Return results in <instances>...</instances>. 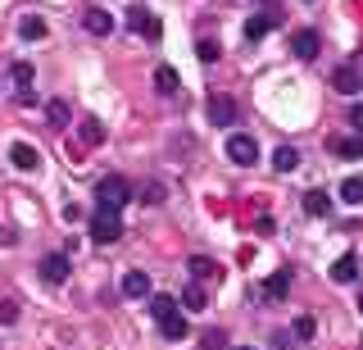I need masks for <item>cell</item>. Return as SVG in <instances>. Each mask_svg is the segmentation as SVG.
Wrapping results in <instances>:
<instances>
[{
  "label": "cell",
  "mask_w": 363,
  "mask_h": 350,
  "mask_svg": "<svg viewBox=\"0 0 363 350\" xmlns=\"http://www.w3.org/2000/svg\"><path fill=\"white\" fill-rule=\"evenodd\" d=\"M150 314H155L164 341H182V337H191L186 332V310L177 305V296H150Z\"/></svg>",
  "instance_id": "cell-1"
},
{
  "label": "cell",
  "mask_w": 363,
  "mask_h": 350,
  "mask_svg": "<svg viewBox=\"0 0 363 350\" xmlns=\"http://www.w3.org/2000/svg\"><path fill=\"white\" fill-rule=\"evenodd\" d=\"M118 236H123V219H118V209L100 205L96 214H91V241H96V246H113Z\"/></svg>",
  "instance_id": "cell-2"
},
{
  "label": "cell",
  "mask_w": 363,
  "mask_h": 350,
  "mask_svg": "<svg viewBox=\"0 0 363 350\" xmlns=\"http://www.w3.org/2000/svg\"><path fill=\"white\" fill-rule=\"evenodd\" d=\"M132 196H136V191L128 187V177H118V173H109V177H100V182H96V200H100V205H109V209H123Z\"/></svg>",
  "instance_id": "cell-3"
},
{
  "label": "cell",
  "mask_w": 363,
  "mask_h": 350,
  "mask_svg": "<svg viewBox=\"0 0 363 350\" xmlns=\"http://www.w3.org/2000/svg\"><path fill=\"white\" fill-rule=\"evenodd\" d=\"M227 160L241 164V168H255L259 164V141L250 137V132H232V137H227Z\"/></svg>",
  "instance_id": "cell-4"
},
{
  "label": "cell",
  "mask_w": 363,
  "mask_h": 350,
  "mask_svg": "<svg viewBox=\"0 0 363 350\" xmlns=\"http://www.w3.org/2000/svg\"><path fill=\"white\" fill-rule=\"evenodd\" d=\"M236 114H241V109H236V100L232 96H209V119H213V128H232L236 123Z\"/></svg>",
  "instance_id": "cell-5"
},
{
  "label": "cell",
  "mask_w": 363,
  "mask_h": 350,
  "mask_svg": "<svg viewBox=\"0 0 363 350\" xmlns=\"http://www.w3.org/2000/svg\"><path fill=\"white\" fill-rule=\"evenodd\" d=\"M9 164H14L18 173H37V168H41V155H37V146H28V141H14V146H9Z\"/></svg>",
  "instance_id": "cell-6"
},
{
  "label": "cell",
  "mask_w": 363,
  "mask_h": 350,
  "mask_svg": "<svg viewBox=\"0 0 363 350\" xmlns=\"http://www.w3.org/2000/svg\"><path fill=\"white\" fill-rule=\"evenodd\" d=\"M128 28H132V32H145L150 41H159V32H164V28H159V18H155L145 5H132V9H128Z\"/></svg>",
  "instance_id": "cell-7"
},
{
  "label": "cell",
  "mask_w": 363,
  "mask_h": 350,
  "mask_svg": "<svg viewBox=\"0 0 363 350\" xmlns=\"http://www.w3.org/2000/svg\"><path fill=\"white\" fill-rule=\"evenodd\" d=\"M291 50H295V60H304V64H309V60H318L323 41H318V32H313V28H300V32L291 37Z\"/></svg>",
  "instance_id": "cell-8"
},
{
  "label": "cell",
  "mask_w": 363,
  "mask_h": 350,
  "mask_svg": "<svg viewBox=\"0 0 363 350\" xmlns=\"http://www.w3.org/2000/svg\"><path fill=\"white\" fill-rule=\"evenodd\" d=\"M332 87H336L340 96H359L363 92V73L354 69V64H340V69L332 73Z\"/></svg>",
  "instance_id": "cell-9"
},
{
  "label": "cell",
  "mask_w": 363,
  "mask_h": 350,
  "mask_svg": "<svg viewBox=\"0 0 363 350\" xmlns=\"http://www.w3.org/2000/svg\"><path fill=\"white\" fill-rule=\"evenodd\" d=\"M41 282H50V287H64V282H68V255H60V251L45 255V259H41Z\"/></svg>",
  "instance_id": "cell-10"
},
{
  "label": "cell",
  "mask_w": 363,
  "mask_h": 350,
  "mask_svg": "<svg viewBox=\"0 0 363 350\" xmlns=\"http://www.w3.org/2000/svg\"><path fill=\"white\" fill-rule=\"evenodd\" d=\"M123 296H128V300H145V296H150V278H145L141 268L123 273Z\"/></svg>",
  "instance_id": "cell-11"
},
{
  "label": "cell",
  "mask_w": 363,
  "mask_h": 350,
  "mask_svg": "<svg viewBox=\"0 0 363 350\" xmlns=\"http://www.w3.org/2000/svg\"><path fill=\"white\" fill-rule=\"evenodd\" d=\"M82 28L91 32V37H109V32H113L109 9H86V14H82Z\"/></svg>",
  "instance_id": "cell-12"
},
{
  "label": "cell",
  "mask_w": 363,
  "mask_h": 350,
  "mask_svg": "<svg viewBox=\"0 0 363 350\" xmlns=\"http://www.w3.org/2000/svg\"><path fill=\"white\" fill-rule=\"evenodd\" d=\"M186 268H191V278H196V282H209V278L218 282V278H223V268L213 264L209 255H191V259H186Z\"/></svg>",
  "instance_id": "cell-13"
},
{
  "label": "cell",
  "mask_w": 363,
  "mask_h": 350,
  "mask_svg": "<svg viewBox=\"0 0 363 350\" xmlns=\"http://www.w3.org/2000/svg\"><path fill=\"white\" fill-rule=\"evenodd\" d=\"M354 278H359V255H340L332 264V282H336V287H350Z\"/></svg>",
  "instance_id": "cell-14"
},
{
  "label": "cell",
  "mask_w": 363,
  "mask_h": 350,
  "mask_svg": "<svg viewBox=\"0 0 363 350\" xmlns=\"http://www.w3.org/2000/svg\"><path fill=\"white\" fill-rule=\"evenodd\" d=\"M286 291H291V268L268 273V282H264V296H268V300H286Z\"/></svg>",
  "instance_id": "cell-15"
},
{
  "label": "cell",
  "mask_w": 363,
  "mask_h": 350,
  "mask_svg": "<svg viewBox=\"0 0 363 350\" xmlns=\"http://www.w3.org/2000/svg\"><path fill=\"white\" fill-rule=\"evenodd\" d=\"M332 155H336V160H363V137H359V132H354V137H336Z\"/></svg>",
  "instance_id": "cell-16"
},
{
  "label": "cell",
  "mask_w": 363,
  "mask_h": 350,
  "mask_svg": "<svg viewBox=\"0 0 363 350\" xmlns=\"http://www.w3.org/2000/svg\"><path fill=\"white\" fill-rule=\"evenodd\" d=\"M177 82H182V77H177L173 64H159V69H155V92L159 96H177Z\"/></svg>",
  "instance_id": "cell-17"
},
{
  "label": "cell",
  "mask_w": 363,
  "mask_h": 350,
  "mask_svg": "<svg viewBox=\"0 0 363 350\" xmlns=\"http://www.w3.org/2000/svg\"><path fill=\"white\" fill-rule=\"evenodd\" d=\"M204 305H209V291H204V282H191V287L182 291V310H186V314H200Z\"/></svg>",
  "instance_id": "cell-18"
},
{
  "label": "cell",
  "mask_w": 363,
  "mask_h": 350,
  "mask_svg": "<svg viewBox=\"0 0 363 350\" xmlns=\"http://www.w3.org/2000/svg\"><path fill=\"white\" fill-rule=\"evenodd\" d=\"M272 168H277V173H295V168H300V151H295V146H277V151H272Z\"/></svg>",
  "instance_id": "cell-19"
},
{
  "label": "cell",
  "mask_w": 363,
  "mask_h": 350,
  "mask_svg": "<svg viewBox=\"0 0 363 350\" xmlns=\"http://www.w3.org/2000/svg\"><path fill=\"white\" fill-rule=\"evenodd\" d=\"M77 137H82V146H100L105 141V123L100 119H77Z\"/></svg>",
  "instance_id": "cell-20"
},
{
  "label": "cell",
  "mask_w": 363,
  "mask_h": 350,
  "mask_svg": "<svg viewBox=\"0 0 363 350\" xmlns=\"http://www.w3.org/2000/svg\"><path fill=\"white\" fill-rule=\"evenodd\" d=\"M272 28H277V18H272V14H255V18L245 23V41H264Z\"/></svg>",
  "instance_id": "cell-21"
},
{
  "label": "cell",
  "mask_w": 363,
  "mask_h": 350,
  "mask_svg": "<svg viewBox=\"0 0 363 350\" xmlns=\"http://www.w3.org/2000/svg\"><path fill=\"white\" fill-rule=\"evenodd\" d=\"M304 214L327 219V214H332V196H323V191H304Z\"/></svg>",
  "instance_id": "cell-22"
},
{
  "label": "cell",
  "mask_w": 363,
  "mask_h": 350,
  "mask_svg": "<svg viewBox=\"0 0 363 350\" xmlns=\"http://www.w3.org/2000/svg\"><path fill=\"white\" fill-rule=\"evenodd\" d=\"M9 77H14L18 92H28V87L37 82V73H32V64H28V60H14V64H9Z\"/></svg>",
  "instance_id": "cell-23"
},
{
  "label": "cell",
  "mask_w": 363,
  "mask_h": 350,
  "mask_svg": "<svg viewBox=\"0 0 363 350\" xmlns=\"http://www.w3.org/2000/svg\"><path fill=\"white\" fill-rule=\"evenodd\" d=\"M18 32H23L28 41H41V37H45V18H41V14H23V18H18Z\"/></svg>",
  "instance_id": "cell-24"
},
{
  "label": "cell",
  "mask_w": 363,
  "mask_h": 350,
  "mask_svg": "<svg viewBox=\"0 0 363 350\" xmlns=\"http://www.w3.org/2000/svg\"><path fill=\"white\" fill-rule=\"evenodd\" d=\"M291 337H295V341H313V337H318V323L309 319V314H300V319L291 323Z\"/></svg>",
  "instance_id": "cell-25"
},
{
  "label": "cell",
  "mask_w": 363,
  "mask_h": 350,
  "mask_svg": "<svg viewBox=\"0 0 363 350\" xmlns=\"http://www.w3.org/2000/svg\"><path fill=\"white\" fill-rule=\"evenodd\" d=\"M340 200L345 205H363V177H345L340 182Z\"/></svg>",
  "instance_id": "cell-26"
},
{
  "label": "cell",
  "mask_w": 363,
  "mask_h": 350,
  "mask_svg": "<svg viewBox=\"0 0 363 350\" xmlns=\"http://www.w3.org/2000/svg\"><path fill=\"white\" fill-rule=\"evenodd\" d=\"M196 55L204 64H218V55H223V46H218V37H200L196 41Z\"/></svg>",
  "instance_id": "cell-27"
},
{
  "label": "cell",
  "mask_w": 363,
  "mask_h": 350,
  "mask_svg": "<svg viewBox=\"0 0 363 350\" xmlns=\"http://www.w3.org/2000/svg\"><path fill=\"white\" fill-rule=\"evenodd\" d=\"M45 114H50V128H64V123L73 119V114H68V100H50V105H45Z\"/></svg>",
  "instance_id": "cell-28"
},
{
  "label": "cell",
  "mask_w": 363,
  "mask_h": 350,
  "mask_svg": "<svg viewBox=\"0 0 363 350\" xmlns=\"http://www.w3.org/2000/svg\"><path fill=\"white\" fill-rule=\"evenodd\" d=\"M200 350H232V346H227V332H218V327H209V332L200 337Z\"/></svg>",
  "instance_id": "cell-29"
},
{
  "label": "cell",
  "mask_w": 363,
  "mask_h": 350,
  "mask_svg": "<svg viewBox=\"0 0 363 350\" xmlns=\"http://www.w3.org/2000/svg\"><path fill=\"white\" fill-rule=\"evenodd\" d=\"M136 196H141L145 205H164V196H168V191H164V182H145L141 191H136Z\"/></svg>",
  "instance_id": "cell-30"
},
{
  "label": "cell",
  "mask_w": 363,
  "mask_h": 350,
  "mask_svg": "<svg viewBox=\"0 0 363 350\" xmlns=\"http://www.w3.org/2000/svg\"><path fill=\"white\" fill-rule=\"evenodd\" d=\"M0 323H18V305L14 300H0Z\"/></svg>",
  "instance_id": "cell-31"
},
{
  "label": "cell",
  "mask_w": 363,
  "mask_h": 350,
  "mask_svg": "<svg viewBox=\"0 0 363 350\" xmlns=\"http://www.w3.org/2000/svg\"><path fill=\"white\" fill-rule=\"evenodd\" d=\"M255 232H259V236H272V232H277V223L264 214V219H255Z\"/></svg>",
  "instance_id": "cell-32"
},
{
  "label": "cell",
  "mask_w": 363,
  "mask_h": 350,
  "mask_svg": "<svg viewBox=\"0 0 363 350\" xmlns=\"http://www.w3.org/2000/svg\"><path fill=\"white\" fill-rule=\"evenodd\" d=\"M345 119H350V128H354V132H359V137H363V105H354V109H350V114H345Z\"/></svg>",
  "instance_id": "cell-33"
},
{
  "label": "cell",
  "mask_w": 363,
  "mask_h": 350,
  "mask_svg": "<svg viewBox=\"0 0 363 350\" xmlns=\"http://www.w3.org/2000/svg\"><path fill=\"white\" fill-rule=\"evenodd\" d=\"M232 350H259V346H232Z\"/></svg>",
  "instance_id": "cell-34"
},
{
  "label": "cell",
  "mask_w": 363,
  "mask_h": 350,
  "mask_svg": "<svg viewBox=\"0 0 363 350\" xmlns=\"http://www.w3.org/2000/svg\"><path fill=\"white\" fill-rule=\"evenodd\" d=\"M359 314H363V296H359Z\"/></svg>",
  "instance_id": "cell-35"
}]
</instances>
